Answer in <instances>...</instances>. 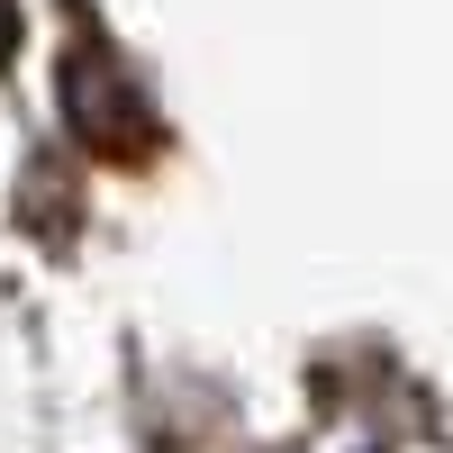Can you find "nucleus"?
Returning <instances> with one entry per match:
<instances>
[{"mask_svg":"<svg viewBox=\"0 0 453 453\" xmlns=\"http://www.w3.org/2000/svg\"><path fill=\"white\" fill-rule=\"evenodd\" d=\"M10 55H19V0H0V73H10Z\"/></svg>","mask_w":453,"mask_h":453,"instance_id":"nucleus-2","label":"nucleus"},{"mask_svg":"<svg viewBox=\"0 0 453 453\" xmlns=\"http://www.w3.org/2000/svg\"><path fill=\"white\" fill-rule=\"evenodd\" d=\"M64 127L82 136L91 164H155L164 155L155 100L136 91L127 55L109 46V27H91V19H73V46H64Z\"/></svg>","mask_w":453,"mask_h":453,"instance_id":"nucleus-1","label":"nucleus"}]
</instances>
